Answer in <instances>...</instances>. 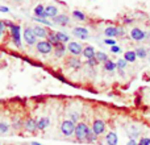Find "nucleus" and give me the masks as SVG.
Returning <instances> with one entry per match:
<instances>
[{"mask_svg":"<svg viewBox=\"0 0 150 145\" xmlns=\"http://www.w3.org/2000/svg\"><path fill=\"white\" fill-rule=\"evenodd\" d=\"M24 129H25L26 132H29V133L37 132V131H38V128H37V120L32 119V117L26 119L25 123H24Z\"/></svg>","mask_w":150,"mask_h":145,"instance_id":"10","label":"nucleus"},{"mask_svg":"<svg viewBox=\"0 0 150 145\" xmlns=\"http://www.w3.org/2000/svg\"><path fill=\"white\" fill-rule=\"evenodd\" d=\"M95 54H96V50L93 46L91 45H87V46L83 48V53L82 55L86 58V60H90V58H95Z\"/></svg>","mask_w":150,"mask_h":145,"instance_id":"15","label":"nucleus"},{"mask_svg":"<svg viewBox=\"0 0 150 145\" xmlns=\"http://www.w3.org/2000/svg\"><path fill=\"white\" fill-rule=\"evenodd\" d=\"M91 129L93 131V133H95L96 136H101L105 133V122L101 119H95L92 123V127H91Z\"/></svg>","mask_w":150,"mask_h":145,"instance_id":"5","label":"nucleus"},{"mask_svg":"<svg viewBox=\"0 0 150 145\" xmlns=\"http://www.w3.org/2000/svg\"><path fill=\"white\" fill-rule=\"evenodd\" d=\"M116 69H117L116 62H113L112 60H108V61H105V62H104V70H105V71L112 72V71L116 70Z\"/></svg>","mask_w":150,"mask_h":145,"instance_id":"25","label":"nucleus"},{"mask_svg":"<svg viewBox=\"0 0 150 145\" xmlns=\"http://www.w3.org/2000/svg\"><path fill=\"white\" fill-rule=\"evenodd\" d=\"M1 37H3V33H1V32H0V40H1Z\"/></svg>","mask_w":150,"mask_h":145,"instance_id":"44","label":"nucleus"},{"mask_svg":"<svg viewBox=\"0 0 150 145\" xmlns=\"http://www.w3.org/2000/svg\"><path fill=\"white\" fill-rule=\"evenodd\" d=\"M32 28H33V32L37 38H42V40L47 38V32L49 31H47L46 28H44L42 25H34V26H32Z\"/></svg>","mask_w":150,"mask_h":145,"instance_id":"12","label":"nucleus"},{"mask_svg":"<svg viewBox=\"0 0 150 145\" xmlns=\"http://www.w3.org/2000/svg\"><path fill=\"white\" fill-rule=\"evenodd\" d=\"M98 140V136L93 133V131L91 129H88V133H87V137H86V143H88V144H92V143H95V141Z\"/></svg>","mask_w":150,"mask_h":145,"instance_id":"26","label":"nucleus"},{"mask_svg":"<svg viewBox=\"0 0 150 145\" xmlns=\"http://www.w3.org/2000/svg\"><path fill=\"white\" fill-rule=\"evenodd\" d=\"M54 49H53V52H54V55L57 58H62L63 55L66 54V50H67V46H66L65 44H62V42H58L55 46H53Z\"/></svg>","mask_w":150,"mask_h":145,"instance_id":"14","label":"nucleus"},{"mask_svg":"<svg viewBox=\"0 0 150 145\" xmlns=\"http://www.w3.org/2000/svg\"><path fill=\"white\" fill-rule=\"evenodd\" d=\"M116 65H117V69H119V70H124V69L127 68L128 62H127V61L124 60V58H120V60H117Z\"/></svg>","mask_w":150,"mask_h":145,"instance_id":"33","label":"nucleus"},{"mask_svg":"<svg viewBox=\"0 0 150 145\" xmlns=\"http://www.w3.org/2000/svg\"><path fill=\"white\" fill-rule=\"evenodd\" d=\"M13 1H20V0H13Z\"/></svg>","mask_w":150,"mask_h":145,"instance_id":"45","label":"nucleus"},{"mask_svg":"<svg viewBox=\"0 0 150 145\" xmlns=\"http://www.w3.org/2000/svg\"><path fill=\"white\" fill-rule=\"evenodd\" d=\"M53 23L61 26H66L70 24V17L67 15H57L55 17H53Z\"/></svg>","mask_w":150,"mask_h":145,"instance_id":"13","label":"nucleus"},{"mask_svg":"<svg viewBox=\"0 0 150 145\" xmlns=\"http://www.w3.org/2000/svg\"><path fill=\"white\" fill-rule=\"evenodd\" d=\"M24 41L28 45H36L37 44V37L33 32V28L32 26H28V28L24 29Z\"/></svg>","mask_w":150,"mask_h":145,"instance_id":"7","label":"nucleus"},{"mask_svg":"<svg viewBox=\"0 0 150 145\" xmlns=\"http://www.w3.org/2000/svg\"><path fill=\"white\" fill-rule=\"evenodd\" d=\"M73 34L75 37H78V38L80 40H87L88 38V29L87 28H83V26H75L73 29Z\"/></svg>","mask_w":150,"mask_h":145,"instance_id":"11","label":"nucleus"},{"mask_svg":"<svg viewBox=\"0 0 150 145\" xmlns=\"http://www.w3.org/2000/svg\"><path fill=\"white\" fill-rule=\"evenodd\" d=\"M30 145H42V144H40V143H36V141H33V143H30Z\"/></svg>","mask_w":150,"mask_h":145,"instance_id":"43","label":"nucleus"},{"mask_svg":"<svg viewBox=\"0 0 150 145\" xmlns=\"http://www.w3.org/2000/svg\"><path fill=\"white\" fill-rule=\"evenodd\" d=\"M33 20H34V21H37V23H40V24H42V25H46V26H52V25H53V23H52V21H47L46 18H41V17H33Z\"/></svg>","mask_w":150,"mask_h":145,"instance_id":"32","label":"nucleus"},{"mask_svg":"<svg viewBox=\"0 0 150 145\" xmlns=\"http://www.w3.org/2000/svg\"><path fill=\"white\" fill-rule=\"evenodd\" d=\"M9 131V124L5 122H1L0 123V135H4V133H8Z\"/></svg>","mask_w":150,"mask_h":145,"instance_id":"31","label":"nucleus"},{"mask_svg":"<svg viewBox=\"0 0 150 145\" xmlns=\"http://www.w3.org/2000/svg\"><path fill=\"white\" fill-rule=\"evenodd\" d=\"M127 145H138V143L134 140V139H130V140L128 141V144H127Z\"/></svg>","mask_w":150,"mask_h":145,"instance_id":"42","label":"nucleus"},{"mask_svg":"<svg viewBox=\"0 0 150 145\" xmlns=\"http://www.w3.org/2000/svg\"><path fill=\"white\" fill-rule=\"evenodd\" d=\"M130 38L136 42H141V41H145V32L142 31L141 28H134L130 29Z\"/></svg>","mask_w":150,"mask_h":145,"instance_id":"8","label":"nucleus"},{"mask_svg":"<svg viewBox=\"0 0 150 145\" xmlns=\"http://www.w3.org/2000/svg\"><path fill=\"white\" fill-rule=\"evenodd\" d=\"M36 49L38 53H41V54H49V53L53 52V45L50 44L49 41H46V40H41V41H38L36 44Z\"/></svg>","mask_w":150,"mask_h":145,"instance_id":"4","label":"nucleus"},{"mask_svg":"<svg viewBox=\"0 0 150 145\" xmlns=\"http://www.w3.org/2000/svg\"><path fill=\"white\" fill-rule=\"evenodd\" d=\"M124 60L127 61V62H136L137 61V55H136V52L134 50H128V52L124 53Z\"/></svg>","mask_w":150,"mask_h":145,"instance_id":"21","label":"nucleus"},{"mask_svg":"<svg viewBox=\"0 0 150 145\" xmlns=\"http://www.w3.org/2000/svg\"><path fill=\"white\" fill-rule=\"evenodd\" d=\"M4 29H5V24H4V20H0V32H4Z\"/></svg>","mask_w":150,"mask_h":145,"instance_id":"40","label":"nucleus"},{"mask_svg":"<svg viewBox=\"0 0 150 145\" xmlns=\"http://www.w3.org/2000/svg\"><path fill=\"white\" fill-rule=\"evenodd\" d=\"M122 23H124L125 25H128V24H132V23H133V18H129V17H124V18H122Z\"/></svg>","mask_w":150,"mask_h":145,"instance_id":"39","label":"nucleus"},{"mask_svg":"<svg viewBox=\"0 0 150 145\" xmlns=\"http://www.w3.org/2000/svg\"><path fill=\"white\" fill-rule=\"evenodd\" d=\"M105 141L108 145H117L119 144V137H117V135L115 132H108L105 135Z\"/></svg>","mask_w":150,"mask_h":145,"instance_id":"16","label":"nucleus"},{"mask_svg":"<svg viewBox=\"0 0 150 145\" xmlns=\"http://www.w3.org/2000/svg\"><path fill=\"white\" fill-rule=\"evenodd\" d=\"M49 124H50V119L47 116H44L37 120V128H38V131H44L45 128L49 127Z\"/></svg>","mask_w":150,"mask_h":145,"instance_id":"17","label":"nucleus"},{"mask_svg":"<svg viewBox=\"0 0 150 145\" xmlns=\"http://www.w3.org/2000/svg\"><path fill=\"white\" fill-rule=\"evenodd\" d=\"M75 127H76V124L74 122H71L70 119L63 120L62 124H61V132H62L63 136L70 137V136H73L75 133Z\"/></svg>","mask_w":150,"mask_h":145,"instance_id":"3","label":"nucleus"},{"mask_svg":"<svg viewBox=\"0 0 150 145\" xmlns=\"http://www.w3.org/2000/svg\"><path fill=\"white\" fill-rule=\"evenodd\" d=\"M69 119H70L71 122H74L75 124H76V123H79V119H80L79 112H76V111H71V112H69Z\"/></svg>","mask_w":150,"mask_h":145,"instance_id":"30","label":"nucleus"},{"mask_svg":"<svg viewBox=\"0 0 150 145\" xmlns=\"http://www.w3.org/2000/svg\"><path fill=\"white\" fill-rule=\"evenodd\" d=\"M34 16L36 17H41V18H46V12H45V7L42 4H38L37 7H34Z\"/></svg>","mask_w":150,"mask_h":145,"instance_id":"18","label":"nucleus"},{"mask_svg":"<svg viewBox=\"0 0 150 145\" xmlns=\"http://www.w3.org/2000/svg\"><path fill=\"white\" fill-rule=\"evenodd\" d=\"M67 52L70 53L71 55L79 57L83 53V46H82V44H79V42H76V41H70L67 44Z\"/></svg>","mask_w":150,"mask_h":145,"instance_id":"6","label":"nucleus"},{"mask_svg":"<svg viewBox=\"0 0 150 145\" xmlns=\"http://www.w3.org/2000/svg\"><path fill=\"white\" fill-rule=\"evenodd\" d=\"M99 61L96 60V58H90V60H87V65L90 66V68H95V66H98Z\"/></svg>","mask_w":150,"mask_h":145,"instance_id":"35","label":"nucleus"},{"mask_svg":"<svg viewBox=\"0 0 150 145\" xmlns=\"http://www.w3.org/2000/svg\"><path fill=\"white\" fill-rule=\"evenodd\" d=\"M117 28V37H125L127 31H125L124 26H116Z\"/></svg>","mask_w":150,"mask_h":145,"instance_id":"34","label":"nucleus"},{"mask_svg":"<svg viewBox=\"0 0 150 145\" xmlns=\"http://www.w3.org/2000/svg\"><path fill=\"white\" fill-rule=\"evenodd\" d=\"M136 55H137V58H141V60H144V58L148 57V49L144 46H138L136 48Z\"/></svg>","mask_w":150,"mask_h":145,"instance_id":"24","label":"nucleus"},{"mask_svg":"<svg viewBox=\"0 0 150 145\" xmlns=\"http://www.w3.org/2000/svg\"><path fill=\"white\" fill-rule=\"evenodd\" d=\"M88 129H90V127H88L87 123H84V122L76 123V127H75V133H74L75 139H76L78 141H80V143L86 141V137H87Z\"/></svg>","mask_w":150,"mask_h":145,"instance_id":"2","label":"nucleus"},{"mask_svg":"<svg viewBox=\"0 0 150 145\" xmlns=\"http://www.w3.org/2000/svg\"><path fill=\"white\" fill-rule=\"evenodd\" d=\"M95 58L99 61V62H105V61H108L109 58H108V55L105 54L104 52H96V54H95Z\"/></svg>","mask_w":150,"mask_h":145,"instance_id":"28","label":"nucleus"},{"mask_svg":"<svg viewBox=\"0 0 150 145\" xmlns=\"http://www.w3.org/2000/svg\"><path fill=\"white\" fill-rule=\"evenodd\" d=\"M24 120L21 119L20 116H16L15 119H13V122H12V128L15 131H21L24 128Z\"/></svg>","mask_w":150,"mask_h":145,"instance_id":"19","label":"nucleus"},{"mask_svg":"<svg viewBox=\"0 0 150 145\" xmlns=\"http://www.w3.org/2000/svg\"><path fill=\"white\" fill-rule=\"evenodd\" d=\"M66 66L73 70H79L80 66H82V61L79 60V57H75V55H70V57L66 58Z\"/></svg>","mask_w":150,"mask_h":145,"instance_id":"9","label":"nucleus"},{"mask_svg":"<svg viewBox=\"0 0 150 145\" xmlns=\"http://www.w3.org/2000/svg\"><path fill=\"white\" fill-rule=\"evenodd\" d=\"M104 34H105L108 38H112V37H117V28L113 25L107 26L105 31H104Z\"/></svg>","mask_w":150,"mask_h":145,"instance_id":"23","label":"nucleus"},{"mask_svg":"<svg viewBox=\"0 0 150 145\" xmlns=\"http://www.w3.org/2000/svg\"><path fill=\"white\" fill-rule=\"evenodd\" d=\"M57 38H58V41L62 42V44H69V42H70V37L66 33H62V32H57Z\"/></svg>","mask_w":150,"mask_h":145,"instance_id":"27","label":"nucleus"},{"mask_svg":"<svg viewBox=\"0 0 150 145\" xmlns=\"http://www.w3.org/2000/svg\"><path fill=\"white\" fill-rule=\"evenodd\" d=\"M46 41H49L53 46H55V45L59 42V41H58V38H57V32H54V31H49V32H47Z\"/></svg>","mask_w":150,"mask_h":145,"instance_id":"22","label":"nucleus"},{"mask_svg":"<svg viewBox=\"0 0 150 145\" xmlns=\"http://www.w3.org/2000/svg\"><path fill=\"white\" fill-rule=\"evenodd\" d=\"M104 44L109 45V46H113V45H116V41L113 38H105L104 40Z\"/></svg>","mask_w":150,"mask_h":145,"instance_id":"38","label":"nucleus"},{"mask_svg":"<svg viewBox=\"0 0 150 145\" xmlns=\"http://www.w3.org/2000/svg\"><path fill=\"white\" fill-rule=\"evenodd\" d=\"M45 12H46V16L47 17H55V16L58 15V8L55 7V5H47V7H45Z\"/></svg>","mask_w":150,"mask_h":145,"instance_id":"20","label":"nucleus"},{"mask_svg":"<svg viewBox=\"0 0 150 145\" xmlns=\"http://www.w3.org/2000/svg\"><path fill=\"white\" fill-rule=\"evenodd\" d=\"M73 17L75 18V20H78V21H86V15L83 12H80V11H74L73 12Z\"/></svg>","mask_w":150,"mask_h":145,"instance_id":"29","label":"nucleus"},{"mask_svg":"<svg viewBox=\"0 0 150 145\" xmlns=\"http://www.w3.org/2000/svg\"><path fill=\"white\" fill-rule=\"evenodd\" d=\"M0 12L8 13V12H9V8H8V7H3V5H1V7H0Z\"/></svg>","mask_w":150,"mask_h":145,"instance_id":"41","label":"nucleus"},{"mask_svg":"<svg viewBox=\"0 0 150 145\" xmlns=\"http://www.w3.org/2000/svg\"><path fill=\"white\" fill-rule=\"evenodd\" d=\"M4 24H5V28H9L11 36H12V41H13V44H15V46L21 49V28H20V25L13 24L12 21H8V20H4Z\"/></svg>","mask_w":150,"mask_h":145,"instance_id":"1","label":"nucleus"},{"mask_svg":"<svg viewBox=\"0 0 150 145\" xmlns=\"http://www.w3.org/2000/svg\"><path fill=\"white\" fill-rule=\"evenodd\" d=\"M149 61H150V58H149Z\"/></svg>","mask_w":150,"mask_h":145,"instance_id":"46","label":"nucleus"},{"mask_svg":"<svg viewBox=\"0 0 150 145\" xmlns=\"http://www.w3.org/2000/svg\"><path fill=\"white\" fill-rule=\"evenodd\" d=\"M111 52L115 53V54H117V53H121V48L117 46V45H113V46H111Z\"/></svg>","mask_w":150,"mask_h":145,"instance_id":"37","label":"nucleus"},{"mask_svg":"<svg viewBox=\"0 0 150 145\" xmlns=\"http://www.w3.org/2000/svg\"><path fill=\"white\" fill-rule=\"evenodd\" d=\"M138 145H150V137H141Z\"/></svg>","mask_w":150,"mask_h":145,"instance_id":"36","label":"nucleus"}]
</instances>
